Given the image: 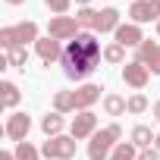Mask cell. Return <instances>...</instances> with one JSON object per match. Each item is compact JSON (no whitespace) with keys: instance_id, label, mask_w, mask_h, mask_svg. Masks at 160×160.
I'll return each instance as SVG.
<instances>
[{"instance_id":"8","label":"cell","mask_w":160,"mask_h":160,"mask_svg":"<svg viewBox=\"0 0 160 160\" xmlns=\"http://www.w3.org/2000/svg\"><path fill=\"white\" fill-rule=\"evenodd\" d=\"M28 129H32V116L28 113H13L10 119H7V129H3V135L10 138V141H25V135H28Z\"/></svg>"},{"instance_id":"26","label":"cell","mask_w":160,"mask_h":160,"mask_svg":"<svg viewBox=\"0 0 160 160\" xmlns=\"http://www.w3.org/2000/svg\"><path fill=\"white\" fill-rule=\"evenodd\" d=\"M44 3H47V10H50V13L66 16V13H69V7H72V0H44Z\"/></svg>"},{"instance_id":"21","label":"cell","mask_w":160,"mask_h":160,"mask_svg":"<svg viewBox=\"0 0 160 160\" xmlns=\"http://www.w3.org/2000/svg\"><path fill=\"white\" fill-rule=\"evenodd\" d=\"M104 60H107V63H113V66L126 63V47H122V44H116V41H113V44H107V47H104Z\"/></svg>"},{"instance_id":"27","label":"cell","mask_w":160,"mask_h":160,"mask_svg":"<svg viewBox=\"0 0 160 160\" xmlns=\"http://www.w3.org/2000/svg\"><path fill=\"white\" fill-rule=\"evenodd\" d=\"M138 160H160V151L157 148H144V151H138Z\"/></svg>"},{"instance_id":"4","label":"cell","mask_w":160,"mask_h":160,"mask_svg":"<svg viewBox=\"0 0 160 160\" xmlns=\"http://www.w3.org/2000/svg\"><path fill=\"white\" fill-rule=\"evenodd\" d=\"M41 154L47 160H72L75 157V138L72 135H53V138L44 141Z\"/></svg>"},{"instance_id":"19","label":"cell","mask_w":160,"mask_h":160,"mask_svg":"<svg viewBox=\"0 0 160 160\" xmlns=\"http://www.w3.org/2000/svg\"><path fill=\"white\" fill-rule=\"evenodd\" d=\"M104 113L107 116H122L126 113V98H119V94H104Z\"/></svg>"},{"instance_id":"3","label":"cell","mask_w":160,"mask_h":160,"mask_svg":"<svg viewBox=\"0 0 160 160\" xmlns=\"http://www.w3.org/2000/svg\"><path fill=\"white\" fill-rule=\"evenodd\" d=\"M38 41V22H19V25H7V28H0V47L3 50H13V47H25Z\"/></svg>"},{"instance_id":"23","label":"cell","mask_w":160,"mask_h":160,"mask_svg":"<svg viewBox=\"0 0 160 160\" xmlns=\"http://www.w3.org/2000/svg\"><path fill=\"white\" fill-rule=\"evenodd\" d=\"M25 63H28V50H25V47H13V50H7V66L25 69Z\"/></svg>"},{"instance_id":"22","label":"cell","mask_w":160,"mask_h":160,"mask_svg":"<svg viewBox=\"0 0 160 160\" xmlns=\"http://www.w3.org/2000/svg\"><path fill=\"white\" fill-rule=\"evenodd\" d=\"M144 110H148V98H144L141 91H135L132 98H126V113L138 116V113H144Z\"/></svg>"},{"instance_id":"5","label":"cell","mask_w":160,"mask_h":160,"mask_svg":"<svg viewBox=\"0 0 160 160\" xmlns=\"http://www.w3.org/2000/svg\"><path fill=\"white\" fill-rule=\"evenodd\" d=\"M82 25L75 22V16H53L50 25H47V38L53 41H69V38H78L82 32H78Z\"/></svg>"},{"instance_id":"6","label":"cell","mask_w":160,"mask_h":160,"mask_svg":"<svg viewBox=\"0 0 160 160\" xmlns=\"http://www.w3.org/2000/svg\"><path fill=\"white\" fill-rule=\"evenodd\" d=\"M122 82L129 85V88H135V91H141L148 82H151V69L144 66V63H138V60H132V63H126L122 66Z\"/></svg>"},{"instance_id":"33","label":"cell","mask_w":160,"mask_h":160,"mask_svg":"<svg viewBox=\"0 0 160 160\" xmlns=\"http://www.w3.org/2000/svg\"><path fill=\"white\" fill-rule=\"evenodd\" d=\"M157 35H160V22H157Z\"/></svg>"},{"instance_id":"1","label":"cell","mask_w":160,"mask_h":160,"mask_svg":"<svg viewBox=\"0 0 160 160\" xmlns=\"http://www.w3.org/2000/svg\"><path fill=\"white\" fill-rule=\"evenodd\" d=\"M104 57V50H101V44H98V38L94 35H88V32H82L78 38H72L66 47H63V72H66V78H72V82H82L85 75H91L94 69H98V60Z\"/></svg>"},{"instance_id":"10","label":"cell","mask_w":160,"mask_h":160,"mask_svg":"<svg viewBox=\"0 0 160 160\" xmlns=\"http://www.w3.org/2000/svg\"><path fill=\"white\" fill-rule=\"evenodd\" d=\"M138 63H144L154 75H160V44L157 41H141V47H138V57H135Z\"/></svg>"},{"instance_id":"34","label":"cell","mask_w":160,"mask_h":160,"mask_svg":"<svg viewBox=\"0 0 160 160\" xmlns=\"http://www.w3.org/2000/svg\"><path fill=\"white\" fill-rule=\"evenodd\" d=\"M132 3H135V0H132Z\"/></svg>"},{"instance_id":"30","label":"cell","mask_w":160,"mask_h":160,"mask_svg":"<svg viewBox=\"0 0 160 160\" xmlns=\"http://www.w3.org/2000/svg\"><path fill=\"white\" fill-rule=\"evenodd\" d=\"M75 3H78V7H88V3H91V0H75Z\"/></svg>"},{"instance_id":"29","label":"cell","mask_w":160,"mask_h":160,"mask_svg":"<svg viewBox=\"0 0 160 160\" xmlns=\"http://www.w3.org/2000/svg\"><path fill=\"white\" fill-rule=\"evenodd\" d=\"M151 110H154V119H157V122H160V101H157V104H154V107H151Z\"/></svg>"},{"instance_id":"25","label":"cell","mask_w":160,"mask_h":160,"mask_svg":"<svg viewBox=\"0 0 160 160\" xmlns=\"http://www.w3.org/2000/svg\"><path fill=\"white\" fill-rule=\"evenodd\" d=\"M75 22L82 25V28H94L98 25V10H91V7H82L75 13Z\"/></svg>"},{"instance_id":"17","label":"cell","mask_w":160,"mask_h":160,"mask_svg":"<svg viewBox=\"0 0 160 160\" xmlns=\"http://www.w3.org/2000/svg\"><path fill=\"white\" fill-rule=\"evenodd\" d=\"M41 132H44L47 138L60 135V132H63V113H57V110H53V113H47V116L41 119Z\"/></svg>"},{"instance_id":"7","label":"cell","mask_w":160,"mask_h":160,"mask_svg":"<svg viewBox=\"0 0 160 160\" xmlns=\"http://www.w3.org/2000/svg\"><path fill=\"white\" fill-rule=\"evenodd\" d=\"M98 132V116L91 113V110H82L75 119H72V129H69V135L75 138V141H85V138H91Z\"/></svg>"},{"instance_id":"14","label":"cell","mask_w":160,"mask_h":160,"mask_svg":"<svg viewBox=\"0 0 160 160\" xmlns=\"http://www.w3.org/2000/svg\"><path fill=\"white\" fill-rule=\"evenodd\" d=\"M122 22H119V13L113 10V7H107V10H101L98 13V25H94V32H101V35H107V32H116Z\"/></svg>"},{"instance_id":"28","label":"cell","mask_w":160,"mask_h":160,"mask_svg":"<svg viewBox=\"0 0 160 160\" xmlns=\"http://www.w3.org/2000/svg\"><path fill=\"white\" fill-rule=\"evenodd\" d=\"M0 160H16V154H13V151H3V154H0Z\"/></svg>"},{"instance_id":"11","label":"cell","mask_w":160,"mask_h":160,"mask_svg":"<svg viewBox=\"0 0 160 160\" xmlns=\"http://www.w3.org/2000/svg\"><path fill=\"white\" fill-rule=\"evenodd\" d=\"M101 85H82V88H75V113H82V110H91V104L101 101Z\"/></svg>"},{"instance_id":"2","label":"cell","mask_w":160,"mask_h":160,"mask_svg":"<svg viewBox=\"0 0 160 160\" xmlns=\"http://www.w3.org/2000/svg\"><path fill=\"white\" fill-rule=\"evenodd\" d=\"M119 138H122L119 122H110V126L98 129V132L91 135V141H88V160H110V154H113V148L119 144Z\"/></svg>"},{"instance_id":"24","label":"cell","mask_w":160,"mask_h":160,"mask_svg":"<svg viewBox=\"0 0 160 160\" xmlns=\"http://www.w3.org/2000/svg\"><path fill=\"white\" fill-rule=\"evenodd\" d=\"M13 154H16V160H38V157H41V151H38L32 141H19Z\"/></svg>"},{"instance_id":"13","label":"cell","mask_w":160,"mask_h":160,"mask_svg":"<svg viewBox=\"0 0 160 160\" xmlns=\"http://www.w3.org/2000/svg\"><path fill=\"white\" fill-rule=\"evenodd\" d=\"M35 50H38V57L44 60V66L63 60V47H60V41H53V38H38V41H35Z\"/></svg>"},{"instance_id":"32","label":"cell","mask_w":160,"mask_h":160,"mask_svg":"<svg viewBox=\"0 0 160 160\" xmlns=\"http://www.w3.org/2000/svg\"><path fill=\"white\" fill-rule=\"evenodd\" d=\"M154 144H157V151H160V132H157V141H154Z\"/></svg>"},{"instance_id":"31","label":"cell","mask_w":160,"mask_h":160,"mask_svg":"<svg viewBox=\"0 0 160 160\" xmlns=\"http://www.w3.org/2000/svg\"><path fill=\"white\" fill-rule=\"evenodd\" d=\"M7 3H13V7H19V3H25V0H7Z\"/></svg>"},{"instance_id":"9","label":"cell","mask_w":160,"mask_h":160,"mask_svg":"<svg viewBox=\"0 0 160 160\" xmlns=\"http://www.w3.org/2000/svg\"><path fill=\"white\" fill-rule=\"evenodd\" d=\"M129 16H132L135 25H144V22H154V19L160 16V7L151 3V0H135V3L129 7ZM157 22H160V19H157Z\"/></svg>"},{"instance_id":"12","label":"cell","mask_w":160,"mask_h":160,"mask_svg":"<svg viewBox=\"0 0 160 160\" xmlns=\"http://www.w3.org/2000/svg\"><path fill=\"white\" fill-rule=\"evenodd\" d=\"M113 35H116V44H122V47H141V41H144V35H141V25H135V22H126V25H119Z\"/></svg>"},{"instance_id":"20","label":"cell","mask_w":160,"mask_h":160,"mask_svg":"<svg viewBox=\"0 0 160 160\" xmlns=\"http://www.w3.org/2000/svg\"><path fill=\"white\" fill-rule=\"evenodd\" d=\"M110 160H138V148H135L132 141H119V144L113 148Z\"/></svg>"},{"instance_id":"15","label":"cell","mask_w":160,"mask_h":160,"mask_svg":"<svg viewBox=\"0 0 160 160\" xmlns=\"http://www.w3.org/2000/svg\"><path fill=\"white\" fill-rule=\"evenodd\" d=\"M129 138H132V144H135L138 151H144V148H151V141H157V135L151 132V126H135Z\"/></svg>"},{"instance_id":"16","label":"cell","mask_w":160,"mask_h":160,"mask_svg":"<svg viewBox=\"0 0 160 160\" xmlns=\"http://www.w3.org/2000/svg\"><path fill=\"white\" fill-rule=\"evenodd\" d=\"M0 91H3V94H0V104H3L7 110H13V107L19 104V98H22V94H19V88L10 82V78H3V82H0Z\"/></svg>"},{"instance_id":"18","label":"cell","mask_w":160,"mask_h":160,"mask_svg":"<svg viewBox=\"0 0 160 160\" xmlns=\"http://www.w3.org/2000/svg\"><path fill=\"white\" fill-rule=\"evenodd\" d=\"M53 110L57 113H75V94L72 91H57L53 94Z\"/></svg>"}]
</instances>
